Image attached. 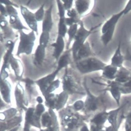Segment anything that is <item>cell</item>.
<instances>
[{
  "instance_id": "cell-1",
  "label": "cell",
  "mask_w": 131,
  "mask_h": 131,
  "mask_svg": "<svg viewBox=\"0 0 131 131\" xmlns=\"http://www.w3.org/2000/svg\"><path fill=\"white\" fill-rule=\"evenodd\" d=\"M123 15L124 11L123 9L119 13L113 15L102 26L101 40L105 46H107L112 40L117 24Z\"/></svg>"
},
{
  "instance_id": "cell-2",
  "label": "cell",
  "mask_w": 131,
  "mask_h": 131,
  "mask_svg": "<svg viewBox=\"0 0 131 131\" xmlns=\"http://www.w3.org/2000/svg\"><path fill=\"white\" fill-rule=\"evenodd\" d=\"M106 64L97 58L90 57L80 60L77 67L82 73L86 74L103 70Z\"/></svg>"
},
{
  "instance_id": "cell-3",
  "label": "cell",
  "mask_w": 131,
  "mask_h": 131,
  "mask_svg": "<svg viewBox=\"0 0 131 131\" xmlns=\"http://www.w3.org/2000/svg\"><path fill=\"white\" fill-rule=\"evenodd\" d=\"M20 42L18 49L17 55L21 53L30 54L31 53L34 46L35 37L34 31L28 34H25L23 31L20 32Z\"/></svg>"
},
{
  "instance_id": "cell-4",
  "label": "cell",
  "mask_w": 131,
  "mask_h": 131,
  "mask_svg": "<svg viewBox=\"0 0 131 131\" xmlns=\"http://www.w3.org/2000/svg\"><path fill=\"white\" fill-rule=\"evenodd\" d=\"M80 28L77 31L74 37L75 40L72 48L74 58L76 57L78 51L85 43L86 38L92 34V30L95 29L93 28V29H91L90 30H86L84 27L82 21L80 22Z\"/></svg>"
},
{
  "instance_id": "cell-5",
  "label": "cell",
  "mask_w": 131,
  "mask_h": 131,
  "mask_svg": "<svg viewBox=\"0 0 131 131\" xmlns=\"http://www.w3.org/2000/svg\"><path fill=\"white\" fill-rule=\"evenodd\" d=\"M108 116V111L105 110L94 114L90 120V131H101L105 125Z\"/></svg>"
},
{
  "instance_id": "cell-6",
  "label": "cell",
  "mask_w": 131,
  "mask_h": 131,
  "mask_svg": "<svg viewBox=\"0 0 131 131\" xmlns=\"http://www.w3.org/2000/svg\"><path fill=\"white\" fill-rule=\"evenodd\" d=\"M101 97L92 94L88 91V96L85 103V106L87 110L94 113L95 114L100 112L99 110L103 106L104 101Z\"/></svg>"
},
{
  "instance_id": "cell-7",
  "label": "cell",
  "mask_w": 131,
  "mask_h": 131,
  "mask_svg": "<svg viewBox=\"0 0 131 131\" xmlns=\"http://www.w3.org/2000/svg\"><path fill=\"white\" fill-rule=\"evenodd\" d=\"M108 83L106 85V87L102 90V91L109 92L115 99L117 104L119 106L122 94L119 89V83L114 80L108 81Z\"/></svg>"
},
{
  "instance_id": "cell-8",
  "label": "cell",
  "mask_w": 131,
  "mask_h": 131,
  "mask_svg": "<svg viewBox=\"0 0 131 131\" xmlns=\"http://www.w3.org/2000/svg\"><path fill=\"white\" fill-rule=\"evenodd\" d=\"M21 13L29 27L34 31L37 33V24L35 15L27 8L21 6Z\"/></svg>"
},
{
  "instance_id": "cell-9",
  "label": "cell",
  "mask_w": 131,
  "mask_h": 131,
  "mask_svg": "<svg viewBox=\"0 0 131 131\" xmlns=\"http://www.w3.org/2000/svg\"><path fill=\"white\" fill-rule=\"evenodd\" d=\"M121 42H120L111 58L110 64L113 67L119 68L123 67V62L125 60V57L121 52Z\"/></svg>"
},
{
  "instance_id": "cell-10",
  "label": "cell",
  "mask_w": 131,
  "mask_h": 131,
  "mask_svg": "<svg viewBox=\"0 0 131 131\" xmlns=\"http://www.w3.org/2000/svg\"><path fill=\"white\" fill-rule=\"evenodd\" d=\"M131 79V71L129 69L124 67L119 68L116 75L114 81L123 84L129 81Z\"/></svg>"
},
{
  "instance_id": "cell-11",
  "label": "cell",
  "mask_w": 131,
  "mask_h": 131,
  "mask_svg": "<svg viewBox=\"0 0 131 131\" xmlns=\"http://www.w3.org/2000/svg\"><path fill=\"white\" fill-rule=\"evenodd\" d=\"M118 70L117 68L113 67L111 64H107L102 70V77L108 81L114 80Z\"/></svg>"
},
{
  "instance_id": "cell-12",
  "label": "cell",
  "mask_w": 131,
  "mask_h": 131,
  "mask_svg": "<svg viewBox=\"0 0 131 131\" xmlns=\"http://www.w3.org/2000/svg\"><path fill=\"white\" fill-rule=\"evenodd\" d=\"M93 55L91 47L88 42H86L78 51L75 59L81 60L90 57Z\"/></svg>"
},
{
  "instance_id": "cell-13",
  "label": "cell",
  "mask_w": 131,
  "mask_h": 131,
  "mask_svg": "<svg viewBox=\"0 0 131 131\" xmlns=\"http://www.w3.org/2000/svg\"><path fill=\"white\" fill-rule=\"evenodd\" d=\"M9 62L16 76L18 77H21L23 73V69L21 61L18 59H16L11 56L10 58Z\"/></svg>"
},
{
  "instance_id": "cell-14",
  "label": "cell",
  "mask_w": 131,
  "mask_h": 131,
  "mask_svg": "<svg viewBox=\"0 0 131 131\" xmlns=\"http://www.w3.org/2000/svg\"><path fill=\"white\" fill-rule=\"evenodd\" d=\"M52 6L47 10L45 15V18L43 22V32L49 31L52 28V17H51V11H52Z\"/></svg>"
},
{
  "instance_id": "cell-15",
  "label": "cell",
  "mask_w": 131,
  "mask_h": 131,
  "mask_svg": "<svg viewBox=\"0 0 131 131\" xmlns=\"http://www.w3.org/2000/svg\"><path fill=\"white\" fill-rule=\"evenodd\" d=\"M90 1H77L75 2L76 8L78 14L82 15L88 11L91 6Z\"/></svg>"
},
{
  "instance_id": "cell-16",
  "label": "cell",
  "mask_w": 131,
  "mask_h": 131,
  "mask_svg": "<svg viewBox=\"0 0 131 131\" xmlns=\"http://www.w3.org/2000/svg\"><path fill=\"white\" fill-rule=\"evenodd\" d=\"M51 46L55 48L53 56L58 60L64 49V40L62 37L59 36L57 38L56 42L52 44Z\"/></svg>"
},
{
  "instance_id": "cell-17",
  "label": "cell",
  "mask_w": 131,
  "mask_h": 131,
  "mask_svg": "<svg viewBox=\"0 0 131 131\" xmlns=\"http://www.w3.org/2000/svg\"><path fill=\"white\" fill-rule=\"evenodd\" d=\"M58 71L56 70L53 73L42 78L37 82L38 84L40 86L42 90L46 89L49 85L54 80L56 75L58 73Z\"/></svg>"
},
{
  "instance_id": "cell-18",
  "label": "cell",
  "mask_w": 131,
  "mask_h": 131,
  "mask_svg": "<svg viewBox=\"0 0 131 131\" xmlns=\"http://www.w3.org/2000/svg\"><path fill=\"white\" fill-rule=\"evenodd\" d=\"M45 47L39 45L38 46L35 54L34 63L36 64H41L45 57Z\"/></svg>"
},
{
  "instance_id": "cell-19",
  "label": "cell",
  "mask_w": 131,
  "mask_h": 131,
  "mask_svg": "<svg viewBox=\"0 0 131 131\" xmlns=\"http://www.w3.org/2000/svg\"><path fill=\"white\" fill-rule=\"evenodd\" d=\"M10 23L13 28L17 30H21L23 29H27L21 23L19 18L17 15L10 16Z\"/></svg>"
},
{
  "instance_id": "cell-20",
  "label": "cell",
  "mask_w": 131,
  "mask_h": 131,
  "mask_svg": "<svg viewBox=\"0 0 131 131\" xmlns=\"http://www.w3.org/2000/svg\"><path fill=\"white\" fill-rule=\"evenodd\" d=\"M70 59L68 54H65L60 58L58 62V66L57 70L59 71L62 68L67 67L70 63Z\"/></svg>"
},
{
  "instance_id": "cell-21",
  "label": "cell",
  "mask_w": 131,
  "mask_h": 131,
  "mask_svg": "<svg viewBox=\"0 0 131 131\" xmlns=\"http://www.w3.org/2000/svg\"><path fill=\"white\" fill-rule=\"evenodd\" d=\"M64 23V17L61 18L59 24V34L62 37H64L67 31V26Z\"/></svg>"
},
{
  "instance_id": "cell-22",
  "label": "cell",
  "mask_w": 131,
  "mask_h": 131,
  "mask_svg": "<svg viewBox=\"0 0 131 131\" xmlns=\"http://www.w3.org/2000/svg\"><path fill=\"white\" fill-rule=\"evenodd\" d=\"M49 38V35L48 32H43L41 34L40 39V45L46 47L48 43Z\"/></svg>"
},
{
  "instance_id": "cell-23",
  "label": "cell",
  "mask_w": 131,
  "mask_h": 131,
  "mask_svg": "<svg viewBox=\"0 0 131 131\" xmlns=\"http://www.w3.org/2000/svg\"><path fill=\"white\" fill-rule=\"evenodd\" d=\"M64 88L67 90H71L73 86L72 78L70 77L66 76L64 78Z\"/></svg>"
},
{
  "instance_id": "cell-24",
  "label": "cell",
  "mask_w": 131,
  "mask_h": 131,
  "mask_svg": "<svg viewBox=\"0 0 131 131\" xmlns=\"http://www.w3.org/2000/svg\"><path fill=\"white\" fill-rule=\"evenodd\" d=\"M77 31V25L74 24L70 26L68 34L69 36V42L71 41L72 39L75 37Z\"/></svg>"
},
{
  "instance_id": "cell-25",
  "label": "cell",
  "mask_w": 131,
  "mask_h": 131,
  "mask_svg": "<svg viewBox=\"0 0 131 131\" xmlns=\"http://www.w3.org/2000/svg\"><path fill=\"white\" fill-rule=\"evenodd\" d=\"M1 87L2 94L4 96V98L7 100V99H9L8 94L9 90V88L7 85V83L6 82L1 83Z\"/></svg>"
},
{
  "instance_id": "cell-26",
  "label": "cell",
  "mask_w": 131,
  "mask_h": 131,
  "mask_svg": "<svg viewBox=\"0 0 131 131\" xmlns=\"http://www.w3.org/2000/svg\"><path fill=\"white\" fill-rule=\"evenodd\" d=\"M125 131H131V112L125 116Z\"/></svg>"
},
{
  "instance_id": "cell-27",
  "label": "cell",
  "mask_w": 131,
  "mask_h": 131,
  "mask_svg": "<svg viewBox=\"0 0 131 131\" xmlns=\"http://www.w3.org/2000/svg\"><path fill=\"white\" fill-rule=\"evenodd\" d=\"M43 6L44 4L42 5L40 7L39 10L35 13V15L36 20L37 21H41L42 20L43 18V15H44V10H43Z\"/></svg>"
},
{
  "instance_id": "cell-28",
  "label": "cell",
  "mask_w": 131,
  "mask_h": 131,
  "mask_svg": "<svg viewBox=\"0 0 131 131\" xmlns=\"http://www.w3.org/2000/svg\"><path fill=\"white\" fill-rule=\"evenodd\" d=\"M59 83L60 82L58 80H56L54 82L52 83L47 89V92H50L56 89L58 87L59 85Z\"/></svg>"
},
{
  "instance_id": "cell-29",
  "label": "cell",
  "mask_w": 131,
  "mask_h": 131,
  "mask_svg": "<svg viewBox=\"0 0 131 131\" xmlns=\"http://www.w3.org/2000/svg\"><path fill=\"white\" fill-rule=\"evenodd\" d=\"M58 6L59 10V14L60 18H64V6L62 5L61 3L59 1H57Z\"/></svg>"
},
{
  "instance_id": "cell-30",
  "label": "cell",
  "mask_w": 131,
  "mask_h": 131,
  "mask_svg": "<svg viewBox=\"0 0 131 131\" xmlns=\"http://www.w3.org/2000/svg\"><path fill=\"white\" fill-rule=\"evenodd\" d=\"M84 105L85 104L82 101H78L74 104V107L77 110H80L84 107Z\"/></svg>"
},
{
  "instance_id": "cell-31",
  "label": "cell",
  "mask_w": 131,
  "mask_h": 131,
  "mask_svg": "<svg viewBox=\"0 0 131 131\" xmlns=\"http://www.w3.org/2000/svg\"><path fill=\"white\" fill-rule=\"evenodd\" d=\"M7 13L10 15V16L17 15L18 14V13L15 9H14L11 6H8L7 7Z\"/></svg>"
},
{
  "instance_id": "cell-32",
  "label": "cell",
  "mask_w": 131,
  "mask_h": 131,
  "mask_svg": "<svg viewBox=\"0 0 131 131\" xmlns=\"http://www.w3.org/2000/svg\"><path fill=\"white\" fill-rule=\"evenodd\" d=\"M66 24L69 26H72L73 23H76L79 21V19H76L73 18H68L65 20Z\"/></svg>"
},
{
  "instance_id": "cell-33",
  "label": "cell",
  "mask_w": 131,
  "mask_h": 131,
  "mask_svg": "<svg viewBox=\"0 0 131 131\" xmlns=\"http://www.w3.org/2000/svg\"><path fill=\"white\" fill-rule=\"evenodd\" d=\"M67 15L68 16L70 17V18H73L76 19H79L78 18L77 12L74 9H72L71 10H68Z\"/></svg>"
},
{
  "instance_id": "cell-34",
  "label": "cell",
  "mask_w": 131,
  "mask_h": 131,
  "mask_svg": "<svg viewBox=\"0 0 131 131\" xmlns=\"http://www.w3.org/2000/svg\"><path fill=\"white\" fill-rule=\"evenodd\" d=\"M124 11V15H126L131 10V0L128 1L125 8L123 9Z\"/></svg>"
},
{
  "instance_id": "cell-35",
  "label": "cell",
  "mask_w": 131,
  "mask_h": 131,
  "mask_svg": "<svg viewBox=\"0 0 131 131\" xmlns=\"http://www.w3.org/2000/svg\"><path fill=\"white\" fill-rule=\"evenodd\" d=\"M64 3V6L66 9H68L72 6L73 1L72 0H67L62 1Z\"/></svg>"
},
{
  "instance_id": "cell-36",
  "label": "cell",
  "mask_w": 131,
  "mask_h": 131,
  "mask_svg": "<svg viewBox=\"0 0 131 131\" xmlns=\"http://www.w3.org/2000/svg\"><path fill=\"white\" fill-rule=\"evenodd\" d=\"M33 112H34V109L32 108H30L28 111L27 115H26V119L28 122H30L31 120Z\"/></svg>"
},
{
  "instance_id": "cell-37",
  "label": "cell",
  "mask_w": 131,
  "mask_h": 131,
  "mask_svg": "<svg viewBox=\"0 0 131 131\" xmlns=\"http://www.w3.org/2000/svg\"><path fill=\"white\" fill-rule=\"evenodd\" d=\"M44 108L42 105L39 104L37 106V114L38 115H40L44 111Z\"/></svg>"
},
{
  "instance_id": "cell-38",
  "label": "cell",
  "mask_w": 131,
  "mask_h": 131,
  "mask_svg": "<svg viewBox=\"0 0 131 131\" xmlns=\"http://www.w3.org/2000/svg\"><path fill=\"white\" fill-rule=\"evenodd\" d=\"M49 117L47 115H43V116L42 123L44 125L46 126V125H48L49 124H50Z\"/></svg>"
},
{
  "instance_id": "cell-39",
  "label": "cell",
  "mask_w": 131,
  "mask_h": 131,
  "mask_svg": "<svg viewBox=\"0 0 131 131\" xmlns=\"http://www.w3.org/2000/svg\"><path fill=\"white\" fill-rule=\"evenodd\" d=\"M125 60L129 61L131 62V54L128 51H127L126 55L125 57Z\"/></svg>"
},
{
  "instance_id": "cell-40",
  "label": "cell",
  "mask_w": 131,
  "mask_h": 131,
  "mask_svg": "<svg viewBox=\"0 0 131 131\" xmlns=\"http://www.w3.org/2000/svg\"><path fill=\"white\" fill-rule=\"evenodd\" d=\"M1 1V3L4 4H6V5H12L18 7L17 5H16L15 4L12 3H11V2L9 1Z\"/></svg>"
},
{
  "instance_id": "cell-41",
  "label": "cell",
  "mask_w": 131,
  "mask_h": 131,
  "mask_svg": "<svg viewBox=\"0 0 131 131\" xmlns=\"http://www.w3.org/2000/svg\"><path fill=\"white\" fill-rule=\"evenodd\" d=\"M1 13H2V14L3 15L5 16H6L7 13L6 10L4 8V7L2 5H1Z\"/></svg>"
},
{
  "instance_id": "cell-42",
  "label": "cell",
  "mask_w": 131,
  "mask_h": 131,
  "mask_svg": "<svg viewBox=\"0 0 131 131\" xmlns=\"http://www.w3.org/2000/svg\"><path fill=\"white\" fill-rule=\"evenodd\" d=\"M26 82L27 83V85L28 86L30 85L33 83V81L30 80V79H28V78L26 80Z\"/></svg>"
},
{
  "instance_id": "cell-43",
  "label": "cell",
  "mask_w": 131,
  "mask_h": 131,
  "mask_svg": "<svg viewBox=\"0 0 131 131\" xmlns=\"http://www.w3.org/2000/svg\"><path fill=\"white\" fill-rule=\"evenodd\" d=\"M7 24V22L6 21L4 20V21H1V27L2 28H4V27L6 26Z\"/></svg>"
},
{
  "instance_id": "cell-44",
  "label": "cell",
  "mask_w": 131,
  "mask_h": 131,
  "mask_svg": "<svg viewBox=\"0 0 131 131\" xmlns=\"http://www.w3.org/2000/svg\"><path fill=\"white\" fill-rule=\"evenodd\" d=\"M80 131H90V129L86 126H84L81 128Z\"/></svg>"
},
{
  "instance_id": "cell-45",
  "label": "cell",
  "mask_w": 131,
  "mask_h": 131,
  "mask_svg": "<svg viewBox=\"0 0 131 131\" xmlns=\"http://www.w3.org/2000/svg\"><path fill=\"white\" fill-rule=\"evenodd\" d=\"M37 101L39 103H42L43 101L42 98L40 97H38L37 98Z\"/></svg>"
},
{
  "instance_id": "cell-46",
  "label": "cell",
  "mask_w": 131,
  "mask_h": 131,
  "mask_svg": "<svg viewBox=\"0 0 131 131\" xmlns=\"http://www.w3.org/2000/svg\"><path fill=\"white\" fill-rule=\"evenodd\" d=\"M72 122H73V124H76L77 123V119H73Z\"/></svg>"
},
{
  "instance_id": "cell-47",
  "label": "cell",
  "mask_w": 131,
  "mask_h": 131,
  "mask_svg": "<svg viewBox=\"0 0 131 131\" xmlns=\"http://www.w3.org/2000/svg\"><path fill=\"white\" fill-rule=\"evenodd\" d=\"M25 131H29V129H28V126H26L25 128Z\"/></svg>"
},
{
  "instance_id": "cell-48",
  "label": "cell",
  "mask_w": 131,
  "mask_h": 131,
  "mask_svg": "<svg viewBox=\"0 0 131 131\" xmlns=\"http://www.w3.org/2000/svg\"><path fill=\"white\" fill-rule=\"evenodd\" d=\"M73 124H70L69 125V128H73Z\"/></svg>"
},
{
  "instance_id": "cell-49",
  "label": "cell",
  "mask_w": 131,
  "mask_h": 131,
  "mask_svg": "<svg viewBox=\"0 0 131 131\" xmlns=\"http://www.w3.org/2000/svg\"><path fill=\"white\" fill-rule=\"evenodd\" d=\"M17 128H16L14 129H12L10 131H16L17 130Z\"/></svg>"
},
{
  "instance_id": "cell-50",
  "label": "cell",
  "mask_w": 131,
  "mask_h": 131,
  "mask_svg": "<svg viewBox=\"0 0 131 131\" xmlns=\"http://www.w3.org/2000/svg\"><path fill=\"white\" fill-rule=\"evenodd\" d=\"M129 70H130V71H131V69H130V68H129Z\"/></svg>"
}]
</instances>
